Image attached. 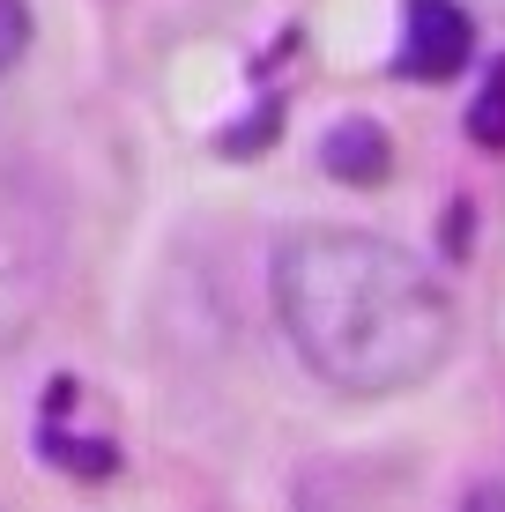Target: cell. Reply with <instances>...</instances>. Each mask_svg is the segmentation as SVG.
Instances as JSON below:
<instances>
[{
	"instance_id": "8992f818",
	"label": "cell",
	"mask_w": 505,
	"mask_h": 512,
	"mask_svg": "<svg viewBox=\"0 0 505 512\" xmlns=\"http://www.w3.org/2000/svg\"><path fill=\"white\" fill-rule=\"evenodd\" d=\"M30 52V0H0V75Z\"/></svg>"
},
{
	"instance_id": "7a4b0ae2",
	"label": "cell",
	"mask_w": 505,
	"mask_h": 512,
	"mask_svg": "<svg viewBox=\"0 0 505 512\" xmlns=\"http://www.w3.org/2000/svg\"><path fill=\"white\" fill-rule=\"evenodd\" d=\"M67 275V208L52 179L0 164V357L30 342Z\"/></svg>"
},
{
	"instance_id": "5b68a950",
	"label": "cell",
	"mask_w": 505,
	"mask_h": 512,
	"mask_svg": "<svg viewBox=\"0 0 505 512\" xmlns=\"http://www.w3.org/2000/svg\"><path fill=\"white\" fill-rule=\"evenodd\" d=\"M468 134L491 141V149H505V67L491 75V90L476 97V112H468Z\"/></svg>"
},
{
	"instance_id": "52a82bcc",
	"label": "cell",
	"mask_w": 505,
	"mask_h": 512,
	"mask_svg": "<svg viewBox=\"0 0 505 512\" xmlns=\"http://www.w3.org/2000/svg\"><path fill=\"white\" fill-rule=\"evenodd\" d=\"M483 8H491V15H505V0H483Z\"/></svg>"
},
{
	"instance_id": "3957f363",
	"label": "cell",
	"mask_w": 505,
	"mask_h": 512,
	"mask_svg": "<svg viewBox=\"0 0 505 512\" xmlns=\"http://www.w3.org/2000/svg\"><path fill=\"white\" fill-rule=\"evenodd\" d=\"M468 52H476V23H468L461 0H409L402 8V75L409 82H446L468 67Z\"/></svg>"
},
{
	"instance_id": "6da1fadb",
	"label": "cell",
	"mask_w": 505,
	"mask_h": 512,
	"mask_svg": "<svg viewBox=\"0 0 505 512\" xmlns=\"http://www.w3.org/2000/svg\"><path fill=\"white\" fill-rule=\"evenodd\" d=\"M268 290L298 364L342 394H409L454 357L461 334L446 282L379 231H290Z\"/></svg>"
},
{
	"instance_id": "277c9868",
	"label": "cell",
	"mask_w": 505,
	"mask_h": 512,
	"mask_svg": "<svg viewBox=\"0 0 505 512\" xmlns=\"http://www.w3.org/2000/svg\"><path fill=\"white\" fill-rule=\"evenodd\" d=\"M320 164L335 171L342 186H372V179H387V127L379 119H335L327 127V141H320Z\"/></svg>"
}]
</instances>
